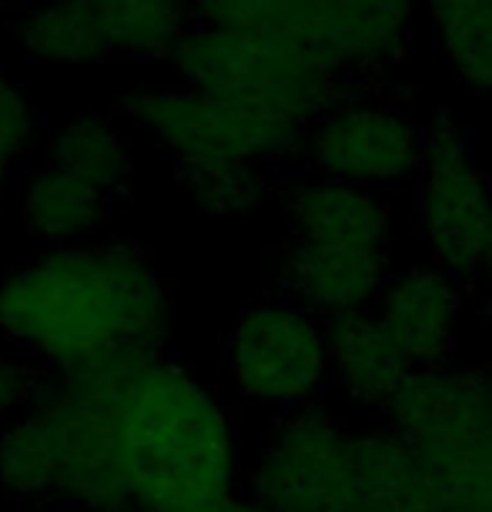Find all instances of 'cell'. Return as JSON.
Returning a JSON list of instances; mask_svg holds the SVG:
<instances>
[{
  "label": "cell",
  "mask_w": 492,
  "mask_h": 512,
  "mask_svg": "<svg viewBox=\"0 0 492 512\" xmlns=\"http://www.w3.org/2000/svg\"><path fill=\"white\" fill-rule=\"evenodd\" d=\"M108 456L128 512H181L245 489V452L221 395L164 352L98 362Z\"/></svg>",
  "instance_id": "1"
},
{
  "label": "cell",
  "mask_w": 492,
  "mask_h": 512,
  "mask_svg": "<svg viewBox=\"0 0 492 512\" xmlns=\"http://www.w3.org/2000/svg\"><path fill=\"white\" fill-rule=\"evenodd\" d=\"M171 328L164 278L121 241L57 245L0 278V335L77 372L121 352H161Z\"/></svg>",
  "instance_id": "2"
},
{
  "label": "cell",
  "mask_w": 492,
  "mask_h": 512,
  "mask_svg": "<svg viewBox=\"0 0 492 512\" xmlns=\"http://www.w3.org/2000/svg\"><path fill=\"white\" fill-rule=\"evenodd\" d=\"M245 489L265 512H442L432 469L389 422L325 402L275 415Z\"/></svg>",
  "instance_id": "3"
},
{
  "label": "cell",
  "mask_w": 492,
  "mask_h": 512,
  "mask_svg": "<svg viewBox=\"0 0 492 512\" xmlns=\"http://www.w3.org/2000/svg\"><path fill=\"white\" fill-rule=\"evenodd\" d=\"M171 64L185 88L305 131L352 98L345 77L318 54L228 27L195 24L181 37Z\"/></svg>",
  "instance_id": "4"
},
{
  "label": "cell",
  "mask_w": 492,
  "mask_h": 512,
  "mask_svg": "<svg viewBox=\"0 0 492 512\" xmlns=\"http://www.w3.org/2000/svg\"><path fill=\"white\" fill-rule=\"evenodd\" d=\"M385 422L426 459L442 512H492V365L412 372Z\"/></svg>",
  "instance_id": "5"
},
{
  "label": "cell",
  "mask_w": 492,
  "mask_h": 512,
  "mask_svg": "<svg viewBox=\"0 0 492 512\" xmlns=\"http://www.w3.org/2000/svg\"><path fill=\"white\" fill-rule=\"evenodd\" d=\"M121 118L148 131L161 148L188 164H285L302 158L305 128L292 121L265 118L238 104L215 101L191 88H154L138 84L124 91Z\"/></svg>",
  "instance_id": "6"
},
{
  "label": "cell",
  "mask_w": 492,
  "mask_h": 512,
  "mask_svg": "<svg viewBox=\"0 0 492 512\" xmlns=\"http://www.w3.org/2000/svg\"><path fill=\"white\" fill-rule=\"evenodd\" d=\"M225 372L245 402L275 415L322 405L328 322L288 298H268L238 315L225 342Z\"/></svg>",
  "instance_id": "7"
},
{
  "label": "cell",
  "mask_w": 492,
  "mask_h": 512,
  "mask_svg": "<svg viewBox=\"0 0 492 512\" xmlns=\"http://www.w3.org/2000/svg\"><path fill=\"white\" fill-rule=\"evenodd\" d=\"M416 225L429 262L459 282H476L482 275L492 245V171L476 161L469 134L449 111H436L426 128Z\"/></svg>",
  "instance_id": "8"
},
{
  "label": "cell",
  "mask_w": 492,
  "mask_h": 512,
  "mask_svg": "<svg viewBox=\"0 0 492 512\" xmlns=\"http://www.w3.org/2000/svg\"><path fill=\"white\" fill-rule=\"evenodd\" d=\"M302 158L312 175L385 191L419 178L426 131L392 101H342L305 131Z\"/></svg>",
  "instance_id": "9"
},
{
  "label": "cell",
  "mask_w": 492,
  "mask_h": 512,
  "mask_svg": "<svg viewBox=\"0 0 492 512\" xmlns=\"http://www.w3.org/2000/svg\"><path fill=\"white\" fill-rule=\"evenodd\" d=\"M416 0H298L295 44L342 77H385L405 61Z\"/></svg>",
  "instance_id": "10"
},
{
  "label": "cell",
  "mask_w": 492,
  "mask_h": 512,
  "mask_svg": "<svg viewBox=\"0 0 492 512\" xmlns=\"http://www.w3.org/2000/svg\"><path fill=\"white\" fill-rule=\"evenodd\" d=\"M456 275L436 262H419L392 272L385 282L375 315L399 345L412 369H436L452 362L459 349L466 292Z\"/></svg>",
  "instance_id": "11"
},
{
  "label": "cell",
  "mask_w": 492,
  "mask_h": 512,
  "mask_svg": "<svg viewBox=\"0 0 492 512\" xmlns=\"http://www.w3.org/2000/svg\"><path fill=\"white\" fill-rule=\"evenodd\" d=\"M392 272V251L328 248L298 238H285V245L278 248L282 298L308 308L325 322L372 308Z\"/></svg>",
  "instance_id": "12"
},
{
  "label": "cell",
  "mask_w": 492,
  "mask_h": 512,
  "mask_svg": "<svg viewBox=\"0 0 492 512\" xmlns=\"http://www.w3.org/2000/svg\"><path fill=\"white\" fill-rule=\"evenodd\" d=\"M288 238L328 248L392 251V201L385 191L345 185L322 175L295 178L278 191Z\"/></svg>",
  "instance_id": "13"
},
{
  "label": "cell",
  "mask_w": 492,
  "mask_h": 512,
  "mask_svg": "<svg viewBox=\"0 0 492 512\" xmlns=\"http://www.w3.org/2000/svg\"><path fill=\"white\" fill-rule=\"evenodd\" d=\"M412 372L375 308L328 318V375L349 409L385 419Z\"/></svg>",
  "instance_id": "14"
},
{
  "label": "cell",
  "mask_w": 492,
  "mask_h": 512,
  "mask_svg": "<svg viewBox=\"0 0 492 512\" xmlns=\"http://www.w3.org/2000/svg\"><path fill=\"white\" fill-rule=\"evenodd\" d=\"M17 34L27 57L41 64H98L114 54L101 14L84 0H41Z\"/></svg>",
  "instance_id": "15"
},
{
  "label": "cell",
  "mask_w": 492,
  "mask_h": 512,
  "mask_svg": "<svg viewBox=\"0 0 492 512\" xmlns=\"http://www.w3.org/2000/svg\"><path fill=\"white\" fill-rule=\"evenodd\" d=\"M108 198L111 195H104L88 181L47 164L27 181L21 211L27 228L37 231L41 238L57 241V245H74L77 238L91 235L104 221Z\"/></svg>",
  "instance_id": "16"
},
{
  "label": "cell",
  "mask_w": 492,
  "mask_h": 512,
  "mask_svg": "<svg viewBox=\"0 0 492 512\" xmlns=\"http://www.w3.org/2000/svg\"><path fill=\"white\" fill-rule=\"evenodd\" d=\"M51 164L67 171V175L88 181L104 195H114L131 175V148L111 118L74 114L54 131Z\"/></svg>",
  "instance_id": "17"
},
{
  "label": "cell",
  "mask_w": 492,
  "mask_h": 512,
  "mask_svg": "<svg viewBox=\"0 0 492 512\" xmlns=\"http://www.w3.org/2000/svg\"><path fill=\"white\" fill-rule=\"evenodd\" d=\"M101 14L114 54L171 57L198 24L195 0H84Z\"/></svg>",
  "instance_id": "18"
},
{
  "label": "cell",
  "mask_w": 492,
  "mask_h": 512,
  "mask_svg": "<svg viewBox=\"0 0 492 512\" xmlns=\"http://www.w3.org/2000/svg\"><path fill=\"white\" fill-rule=\"evenodd\" d=\"M436 44L466 88L492 94V0H422Z\"/></svg>",
  "instance_id": "19"
},
{
  "label": "cell",
  "mask_w": 492,
  "mask_h": 512,
  "mask_svg": "<svg viewBox=\"0 0 492 512\" xmlns=\"http://www.w3.org/2000/svg\"><path fill=\"white\" fill-rule=\"evenodd\" d=\"M178 181L208 215H255L275 195L258 164H188L178 168Z\"/></svg>",
  "instance_id": "20"
},
{
  "label": "cell",
  "mask_w": 492,
  "mask_h": 512,
  "mask_svg": "<svg viewBox=\"0 0 492 512\" xmlns=\"http://www.w3.org/2000/svg\"><path fill=\"white\" fill-rule=\"evenodd\" d=\"M37 131L34 108L27 101V94L0 71V161H7L14 168V161L31 148Z\"/></svg>",
  "instance_id": "21"
},
{
  "label": "cell",
  "mask_w": 492,
  "mask_h": 512,
  "mask_svg": "<svg viewBox=\"0 0 492 512\" xmlns=\"http://www.w3.org/2000/svg\"><path fill=\"white\" fill-rule=\"evenodd\" d=\"M37 385L41 382L27 372V365L0 355V415H7L14 409H27V405L34 402Z\"/></svg>",
  "instance_id": "22"
},
{
  "label": "cell",
  "mask_w": 492,
  "mask_h": 512,
  "mask_svg": "<svg viewBox=\"0 0 492 512\" xmlns=\"http://www.w3.org/2000/svg\"><path fill=\"white\" fill-rule=\"evenodd\" d=\"M181 512H265V509L248 496V489H241V492H231L225 499L205 502V506H195V509H181Z\"/></svg>",
  "instance_id": "23"
},
{
  "label": "cell",
  "mask_w": 492,
  "mask_h": 512,
  "mask_svg": "<svg viewBox=\"0 0 492 512\" xmlns=\"http://www.w3.org/2000/svg\"><path fill=\"white\" fill-rule=\"evenodd\" d=\"M476 282L482 285V292H486V298H489V305H492V245H489L486 265H482V275L476 278Z\"/></svg>",
  "instance_id": "24"
},
{
  "label": "cell",
  "mask_w": 492,
  "mask_h": 512,
  "mask_svg": "<svg viewBox=\"0 0 492 512\" xmlns=\"http://www.w3.org/2000/svg\"><path fill=\"white\" fill-rule=\"evenodd\" d=\"M7 175H11V164L0 161V195H4V188H7Z\"/></svg>",
  "instance_id": "25"
},
{
  "label": "cell",
  "mask_w": 492,
  "mask_h": 512,
  "mask_svg": "<svg viewBox=\"0 0 492 512\" xmlns=\"http://www.w3.org/2000/svg\"><path fill=\"white\" fill-rule=\"evenodd\" d=\"M4 4H7V0H0V7H4Z\"/></svg>",
  "instance_id": "26"
}]
</instances>
